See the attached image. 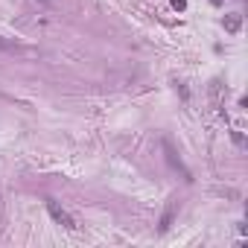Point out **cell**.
Masks as SVG:
<instances>
[{
	"instance_id": "cell-1",
	"label": "cell",
	"mask_w": 248,
	"mask_h": 248,
	"mask_svg": "<svg viewBox=\"0 0 248 248\" xmlns=\"http://www.w3.org/2000/svg\"><path fill=\"white\" fill-rule=\"evenodd\" d=\"M47 210H50V216H53V219H56L59 225H64L67 231H73V228H76L73 216H70V213H67V210H64V207H62V204L56 202V199H47Z\"/></svg>"
},
{
	"instance_id": "cell-4",
	"label": "cell",
	"mask_w": 248,
	"mask_h": 248,
	"mask_svg": "<svg viewBox=\"0 0 248 248\" xmlns=\"http://www.w3.org/2000/svg\"><path fill=\"white\" fill-rule=\"evenodd\" d=\"M222 24H225L228 32H239V27H242V15H228Z\"/></svg>"
},
{
	"instance_id": "cell-2",
	"label": "cell",
	"mask_w": 248,
	"mask_h": 248,
	"mask_svg": "<svg viewBox=\"0 0 248 248\" xmlns=\"http://www.w3.org/2000/svg\"><path fill=\"white\" fill-rule=\"evenodd\" d=\"M164 152H167V161H170V167H172V170H178V172L184 175V181H193V172H190V170L181 164V158H178V152L172 149V143H170V140H164Z\"/></svg>"
},
{
	"instance_id": "cell-3",
	"label": "cell",
	"mask_w": 248,
	"mask_h": 248,
	"mask_svg": "<svg viewBox=\"0 0 248 248\" xmlns=\"http://www.w3.org/2000/svg\"><path fill=\"white\" fill-rule=\"evenodd\" d=\"M172 216H175V204H170V207L164 210V216H161V228H158L161 233H167V231H170V225H172Z\"/></svg>"
},
{
	"instance_id": "cell-6",
	"label": "cell",
	"mask_w": 248,
	"mask_h": 248,
	"mask_svg": "<svg viewBox=\"0 0 248 248\" xmlns=\"http://www.w3.org/2000/svg\"><path fill=\"white\" fill-rule=\"evenodd\" d=\"M210 3H213V6H219V3H222V0H210Z\"/></svg>"
},
{
	"instance_id": "cell-5",
	"label": "cell",
	"mask_w": 248,
	"mask_h": 248,
	"mask_svg": "<svg viewBox=\"0 0 248 248\" xmlns=\"http://www.w3.org/2000/svg\"><path fill=\"white\" fill-rule=\"evenodd\" d=\"M170 3H172V9H178V12L187 9V0H170Z\"/></svg>"
}]
</instances>
